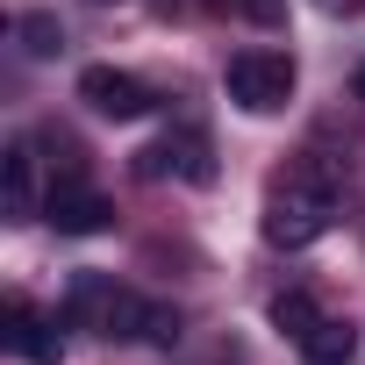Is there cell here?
Instances as JSON below:
<instances>
[{
    "label": "cell",
    "mask_w": 365,
    "mask_h": 365,
    "mask_svg": "<svg viewBox=\"0 0 365 365\" xmlns=\"http://www.w3.org/2000/svg\"><path fill=\"white\" fill-rule=\"evenodd\" d=\"M329 222H336V187L322 172H287L279 187L265 194V244H279V251L315 244Z\"/></svg>",
    "instance_id": "6da1fadb"
},
{
    "label": "cell",
    "mask_w": 365,
    "mask_h": 365,
    "mask_svg": "<svg viewBox=\"0 0 365 365\" xmlns=\"http://www.w3.org/2000/svg\"><path fill=\"white\" fill-rule=\"evenodd\" d=\"M43 215H51L65 237H93V230H108V215H115V208H108V194H93V187H86L79 172H65L58 187H51V201H43Z\"/></svg>",
    "instance_id": "8992f818"
},
{
    "label": "cell",
    "mask_w": 365,
    "mask_h": 365,
    "mask_svg": "<svg viewBox=\"0 0 365 365\" xmlns=\"http://www.w3.org/2000/svg\"><path fill=\"white\" fill-rule=\"evenodd\" d=\"M301 351H308V365H351V358H358V329H351L344 315H322V322L301 336Z\"/></svg>",
    "instance_id": "9c48e42d"
},
{
    "label": "cell",
    "mask_w": 365,
    "mask_h": 365,
    "mask_svg": "<svg viewBox=\"0 0 365 365\" xmlns=\"http://www.w3.org/2000/svg\"><path fill=\"white\" fill-rule=\"evenodd\" d=\"M315 8H329V15H358L365 0H315Z\"/></svg>",
    "instance_id": "5bb4252c"
},
{
    "label": "cell",
    "mask_w": 365,
    "mask_h": 365,
    "mask_svg": "<svg viewBox=\"0 0 365 365\" xmlns=\"http://www.w3.org/2000/svg\"><path fill=\"white\" fill-rule=\"evenodd\" d=\"M351 101H358V108H365V65H358V79H351Z\"/></svg>",
    "instance_id": "9a60e30c"
},
{
    "label": "cell",
    "mask_w": 365,
    "mask_h": 365,
    "mask_svg": "<svg viewBox=\"0 0 365 365\" xmlns=\"http://www.w3.org/2000/svg\"><path fill=\"white\" fill-rule=\"evenodd\" d=\"M79 101H86L93 115H108V122L150 115V86L129 79V72H115V65H86V72H79Z\"/></svg>",
    "instance_id": "5b68a950"
},
{
    "label": "cell",
    "mask_w": 365,
    "mask_h": 365,
    "mask_svg": "<svg viewBox=\"0 0 365 365\" xmlns=\"http://www.w3.org/2000/svg\"><path fill=\"white\" fill-rule=\"evenodd\" d=\"M0 179H8V222L43 215V179H36V150H29V143H8V150H0Z\"/></svg>",
    "instance_id": "ba28073f"
},
{
    "label": "cell",
    "mask_w": 365,
    "mask_h": 365,
    "mask_svg": "<svg viewBox=\"0 0 365 365\" xmlns=\"http://www.w3.org/2000/svg\"><path fill=\"white\" fill-rule=\"evenodd\" d=\"M222 86H230V101L244 115H279L294 101V58L287 51H237L230 72H222Z\"/></svg>",
    "instance_id": "3957f363"
},
{
    "label": "cell",
    "mask_w": 365,
    "mask_h": 365,
    "mask_svg": "<svg viewBox=\"0 0 365 365\" xmlns=\"http://www.w3.org/2000/svg\"><path fill=\"white\" fill-rule=\"evenodd\" d=\"M8 351H15V358H29V365H65L58 329H51V322H43V315H36L22 294L8 301Z\"/></svg>",
    "instance_id": "52a82bcc"
},
{
    "label": "cell",
    "mask_w": 365,
    "mask_h": 365,
    "mask_svg": "<svg viewBox=\"0 0 365 365\" xmlns=\"http://www.w3.org/2000/svg\"><path fill=\"white\" fill-rule=\"evenodd\" d=\"M15 36H22V51H29V58H58V51H65L58 15H22V22H15Z\"/></svg>",
    "instance_id": "8fae6325"
},
{
    "label": "cell",
    "mask_w": 365,
    "mask_h": 365,
    "mask_svg": "<svg viewBox=\"0 0 365 365\" xmlns=\"http://www.w3.org/2000/svg\"><path fill=\"white\" fill-rule=\"evenodd\" d=\"M101 8H108V0H101Z\"/></svg>",
    "instance_id": "2e32d148"
},
{
    "label": "cell",
    "mask_w": 365,
    "mask_h": 365,
    "mask_svg": "<svg viewBox=\"0 0 365 365\" xmlns=\"http://www.w3.org/2000/svg\"><path fill=\"white\" fill-rule=\"evenodd\" d=\"M315 322H322V308H315L308 294H279V301H272V329H279V336H294V344H301Z\"/></svg>",
    "instance_id": "30bf717a"
},
{
    "label": "cell",
    "mask_w": 365,
    "mask_h": 365,
    "mask_svg": "<svg viewBox=\"0 0 365 365\" xmlns=\"http://www.w3.org/2000/svg\"><path fill=\"white\" fill-rule=\"evenodd\" d=\"M65 315H72L79 329H93V336H143L150 301H136L129 287H115V279H101V272H79L72 294H65Z\"/></svg>",
    "instance_id": "7a4b0ae2"
},
{
    "label": "cell",
    "mask_w": 365,
    "mask_h": 365,
    "mask_svg": "<svg viewBox=\"0 0 365 365\" xmlns=\"http://www.w3.org/2000/svg\"><path fill=\"white\" fill-rule=\"evenodd\" d=\"M165 172H179V179H194V187H208V179H215L208 136H201V129H179V136H158L150 150H136V179H165Z\"/></svg>",
    "instance_id": "277c9868"
},
{
    "label": "cell",
    "mask_w": 365,
    "mask_h": 365,
    "mask_svg": "<svg viewBox=\"0 0 365 365\" xmlns=\"http://www.w3.org/2000/svg\"><path fill=\"white\" fill-rule=\"evenodd\" d=\"M143 336H150L158 351H172V344H179V308H150V322H143Z\"/></svg>",
    "instance_id": "7c38bea8"
},
{
    "label": "cell",
    "mask_w": 365,
    "mask_h": 365,
    "mask_svg": "<svg viewBox=\"0 0 365 365\" xmlns=\"http://www.w3.org/2000/svg\"><path fill=\"white\" fill-rule=\"evenodd\" d=\"M237 8H244L251 22H265V29H272V22H287V0H237Z\"/></svg>",
    "instance_id": "4fadbf2b"
}]
</instances>
